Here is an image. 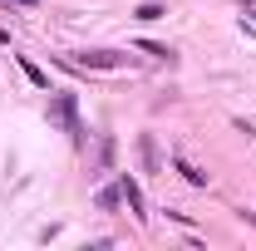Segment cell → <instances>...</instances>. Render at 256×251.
I'll use <instances>...</instances> for the list:
<instances>
[{"mask_svg":"<svg viewBox=\"0 0 256 251\" xmlns=\"http://www.w3.org/2000/svg\"><path fill=\"white\" fill-rule=\"evenodd\" d=\"M50 118L64 124V133L74 138V143H84V124H79V98L74 94H54L50 98Z\"/></svg>","mask_w":256,"mask_h":251,"instance_id":"cell-1","label":"cell"},{"mask_svg":"<svg viewBox=\"0 0 256 251\" xmlns=\"http://www.w3.org/2000/svg\"><path fill=\"white\" fill-rule=\"evenodd\" d=\"M74 64H79V69H118L124 54H118V50H84Z\"/></svg>","mask_w":256,"mask_h":251,"instance_id":"cell-2","label":"cell"},{"mask_svg":"<svg viewBox=\"0 0 256 251\" xmlns=\"http://www.w3.org/2000/svg\"><path fill=\"white\" fill-rule=\"evenodd\" d=\"M118 188H124V202H128V212H133V217L138 222H148V202H143V188H138V182H133V178H118Z\"/></svg>","mask_w":256,"mask_h":251,"instance_id":"cell-3","label":"cell"},{"mask_svg":"<svg viewBox=\"0 0 256 251\" xmlns=\"http://www.w3.org/2000/svg\"><path fill=\"white\" fill-rule=\"evenodd\" d=\"M172 168H178V172H182V178H188L192 188H207V172H202V168H197V162H188V158H182V153H172Z\"/></svg>","mask_w":256,"mask_h":251,"instance_id":"cell-4","label":"cell"},{"mask_svg":"<svg viewBox=\"0 0 256 251\" xmlns=\"http://www.w3.org/2000/svg\"><path fill=\"white\" fill-rule=\"evenodd\" d=\"M20 69H25V79H30L34 89H50V74H44V69H40L34 60H25V54H20Z\"/></svg>","mask_w":256,"mask_h":251,"instance_id":"cell-5","label":"cell"},{"mask_svg":"<svg viewBox=\"0 0 256 251\" xmlns=\"http://www.w3.org/2000/svg\"><path fill=\"white\" fill-rule=\"evenodd\" d=\"M138 153H143V168H148V172H158V143H153L148 133L138 138Z\"/></svg>","mask_w":256,"mask_h":251,"instance_id":"cell-6","label":"cell"},{"mask_svg":"<svg viewBox=\"0 0 256 251\" xmlns=\"http://www.w3.org/2000/svg\"><path fill=\"white\" fill-rule=\"evenodd\" d=\"M133 15H138V20H162V15H168V5H158V0H148V5H138Z\"/></svg>","mask_w":256,"mask_h":251,"instance_id":"cell-7","label":"cell"},{"mask_svg":"<svg viewBox=\"0 0 256 251\" xmlns=\"http://www.w3.org/2000/svg\"><path fill=\"white\" fill-rule=\"evenodd\" d=\"M138 50H143V54H153V60H168V64H172V50H168V44H153V40H143Z\"/></svg>","mask_w":256,"mask_h":251,"instance_id":"cell-8","label":"cell"},{"mask_svg":"<svg viewBox=\"0 0 256 251\" xmlns=\"http://www.w3.org/2000/svg\"><path fill=\"white\" fill-rule=\"evenodd\" d=\"M118 202H124V188H104V192H98V207H108V212H114Z\"/></svg>","mask_w":256,"mask_h":251,"instance_id":"cell-9","label":"cell"},{"mask_svg":"<svg viewBox=\"0 0 256 251\" xmlns=\"http://www.w3.org/2000/svg\"><path fill=\"white\" fill-rule=\"evenodd\" d=\"M15 5H34V0H15Z\"/></svg>","mask_w":256,"mask_h":251,"instance_id":"cell-10","label":"cell"},{"mask_svg":"<svg viewBox=\"0 0 256 251\" xmlns=\"http://www.w3.org/2000/svg\"><path fill=\"white\" fill-rule=\"evenodd\" d=\"M252 20H256V5H252Z\"/></svg>","mask_w":256,"mask_h":251,"instance_id":"cell-11","label":"cell"}]
</instances>
